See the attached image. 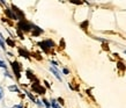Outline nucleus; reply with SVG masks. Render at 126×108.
Wrapping results in <instances>:
<instances>
[{
  "instance_id": "obj_9",
  "label": "nucleus",
  "mask_w": 126,
  "mask_h": 108,
  "mask_svg": "<svg viewBox=\"0 0 126 108\" xmlns=\"http://www.w3.org/2000/svg\"><path fill=\"white\" fill-rule=\"evenodd\" d=\"M26 73H27V78L28 79H30L32 83H38V79L36 78V76L31 72L30 70H27V71H26Z\"/></svg>"
},
{
  "instance_id": "obj_18",
  "label": "nucleus",
  "mask_w": 126,
  "mask_h": 108,
  "mask_svg": "<svg viewBox=\"0 0 126 108\" xmlns=\"http://www.w3.org/2000/svg\"><path fill=\"white\" fill-rule=\"evenodd\" d=\"M4 99V88L0 86V100H2Z\"/></svg>"
},
{
  "instance_id": "obj_2",
  "label": "nucleus",
  "mask_w": 126,
  "mask_h": 108,
  "mask_svg": "<svg viewBox=\"0 0 126 108\" xmlns=\"http://www.w3.org/2000/svg\"><path fill=\"white\" fill-rule=\"evenodd\" d=\"M32 26L34 24H31L29 21H27V20H20L19 23H17V29L21 31H23V33H29V31H31V29H32Z\"/></svg>"
},
{
  "instance_id": "obj_20",
  "label": "nucleus",
  "mask_w": 126,
  "mask_h": 108,
  "mask_svg": "<svg viewBox=\"0 0 126 108\" xmlns=\"http://www.w3.org/2000/svg\"><path fill=\"white\" fill-rule=\"evenodd\" d=\"M87 24H88V21H84V22H82L81 23V28H82V29H87Z\"/></svg>"
},
{
  "instance_id": "obj_5",
  "label": "nucleus",
  "mask_w": 126,
  "mask_h": 108,
  "mask_svg": "<svg viewBox=\"0 0 126 108\" xmlns=\"http://www.w3.org/2000/svg\"><path fill=\"white\" fill-rule=\"evenodd\" d=\"M12 11L14 12V14L16 15L17 20H24V13H23L20 8H17L15 5H12Z\"/></svg>"
},
{
  "instance_id": "obj_6",
  "label": "nucleus",
  "mask_w": 126,
  "mask_h": 108,
  "mask_svg": "<svg viewBox=\"0 0 126 108\" xmlns=\"http://www.w3.org/2000/svg\"><path fill=\"white\" fill-rule=\"evenodd\" d=\"M43 33H44V30H43L42 28H39L38 26H32V29H31V35L34 36V37H37V36H39V35H42Z\"/></svg>"
},
{
  "instance_id": "obj_21",
  "label": "nucleus",
  "mask_w": 126,
  "mask_h": 108,
  "mask_svg": "<svg viewBox=\"0 0 126 108\" xmlns=\"http://www.w3.org/2000/svg\"><path fill=\"white\" fill-rule=\"evenodd\" d=\"M57 102H58L59 105H64V104H65V102H64V99H63V98H58V99H57Z\"/></svg>"
},
{
  "instance_id": "obj_7",
  "label": "nucleus",
  "mask_w": 126,
  "mask_h": 108,
  "mask_svg": "<svg viewBox=\"0 0 126 108\" xmlns=\"http://www.w3.org/2000/svg\"><path fill=\"white\" fill-rule=\"evenodd\" d=\"M49 70L51 71V72H52V73H53V76H54L56 78H57L58 80H59V81H63V78H61L60 71H59V70H58L57 67H54V66H50Z\"/></svg>"
},
{
  "instance_id": "obj_23",
  "label": "nucleus",
  "mask_w": 126,
  "mask_h": 108,
  "mask_svg": "<svg viewBox=\"0 0 126 108\" xmlns=\"http://www.w3.org/2000/svg\"><path fill=\"white\" fill-rule=\"evenodd\" d=\"M63 73H64V74H68V73H69L68 69H66V67H64V69H63Z\"/></svg>"
},
{
  "instance_id": "obj_12",
  "label": "nucleus",
  "mask_w": 126,
  "mask_h": 108,
  "mask_svg": "<svg viewBox=\"0 0 126 108\" xmlns=\"http://www.w3.org/2000/svg\"><path fill=\"white\" fill-rule=\"evenodd\" d=\"M0 48L1 49H6V43H5V37L2 36V34L0 33Z\"/></svg>"
},
{
  "instance_id": "obj_17",
  "label": "nucleus",
  "mask_w": 126,
  "mask_h": 108,
  "mask_svg": "<svg viewBox=\"0 0 126 108\" xmlns=\"http://www.w3.org/2000/svg\"><path fill=\"white\" fill-rule=\"evenodd\" d=\"M0 67H1V69L7 70V65H6V63H5L4 61H1V59H0Z\"/></svg>"
},
{
  "instance_id": "obj_13",
  "label": "nucleus",
  "mask_w": 126,
  "mask_h": 108,
  "mask_svg": "<svg viewBox=\"0 0 126 108\" xmlns=\"http://www.w3.org/2000/svg\"><path fill=\"white\" fill-rule=\"evenodd\" d=\"M5 43H6V44H8L9 46H12V48H14V46H15V42H14L11 37H8V39L5 40Z\"/></svg>"
},
{
  "instance_id": "obj_8",
  "label": "nucleus",
  "mask_w": 126,
  "mask_h": 108,
  "mask_svg": "<svg viewBox=\"0 0 126 108\" xmlns=\"http://www.w3.org/2000/svg\"><path fill=\"white\" fill-rule=\"evenodd\" d=\"M4 12H5V14H6V16H7L8 19H12V20H17L16 15L14 14V12L12 11L11 8H5Z\"/></svg>"
},
{
  "instance_id": "obj_15",
  "label": "nucleus",
  "mask_w": 126,
  "mask_h": 108,
  "mask_svg": "<svg viewBox=\"0 0 126 108\" xmlns=\"http://www.w3.org/2000/svg\"><path fill=\"white\" fill-rule=\"evenodd\" d=\"M24 93H26V95H27V97L29 98V99H30V100L32 101V102H36V99H35V97L32 95V94H31L30 92H28V91H26Z\"/></svg>"
},
{
  "instance_id": "obj_11",
  "label": "nucleus",
  "mask_w": 126,
  "mask_h": 108,
  "mask_svg": "<svg viewBox=\"0 0 126 108\" xmlns=\"http://www.w3.org/2000/svg\"><path fill=\"white\" fill-rule=\"evenodd\" d=\"M50 105H51V108H61V106L58 104L56 99H51V101H50Z\"/></svg>"
},
{
  "instance_id": "obj_29",
  "label": "nucleus",
  "mask_w": 126,
  "mask_h": 108,
  "mask_svg": "<svg viewBox=\"0 0 126 108\" xmlns=\"http://www.w3.org/2000/svg\"><path fill=\"white\" fill-rule=\"evenodd\" d=\"M124 54H125V55H126V50H124Z\"/></svg>"
},
{
  "instance_id": "obj_19",
  "label": "nucleus",
  "mask_w": 126,
  "mask_h": 108,
  "mask_svg": "<svg viewBox=\"0 0 126 108\" xmlns=\"http://www.w3.org/2000/svg\"><path fill=\"white\" fill-rule=\"evenodd\" d=\"M35 104L37 105L39 108H43V102H42L41 100H36V102H35Z\"/></svg>"
},
{
  "instance_id": "obj_10",
  "label": "nucleus",
  "mask_w": 126,
  "mask_h": 108,
  "mask_svg": "<svg viewBox=\"0 0 126 108\" xmlns=\"http://www.w3.org/2000/svg\"><path fill=\"white\" fill-rule=\"evenodd\" d=\"M19 55L22 56V57H24V58H30V54H29L26 49H22V48L19 49Z\"/></svg>"
},
{
  "instance_id": "obj_4",
  "label": "nucleus",
  "mask_w": 126,
  "mask_h": 108,
  "mask_svg": "<svg viewBox=\"0 0 126 108\" xmlns=\"http://www.w3.org/2000/svg\"><path fill=\"white\" fill-rule=\"evenodd\" d=\"M31 89H32L35 93L41 94V95H44V94H45V92H46L45 87H43V86L39 84V81H38V83H32V84H31Z\"/></svg>"
},
{
  "instance_id": "obj_16",
  "label": "nucleus",
  "mask_w": 126,
  "mask_h": 108,
  "mask_svg": "<svg viewBox=\"0 0 126 108\" xmlns=\"http://www.w3.org/2000/svg\"><path fill=\"white\" fill-rule=\"evenodd\" d=\"M16 34H17V36H19L21 40H23L24 39V36H23V33L21 30H19V29H16Z\"/></svg>"
},
{
  "instance_id": "obj_27",
  "label": "nucleus",
  "mask_w": 126,
  "mask_h": 108,
  "mask_svg": "<svg viewBox=\"0 0 126 108\" xmlns=\"http://www.w3.org/2000/svg\"><path fill=\"white\" fill-rule=\"evenodd\" d=\"M60 48H61V49H64V48H65V46H64V40H61V42H60Z\"/></svg>"
},
{
  "instance_id": "obj_26",
  "label": "nucleus",
  "mask_w": 126,
  "mask_h": 108,
  "mask_svg": "<svg viewBox=\"0 0 126 108\" xmlns=\"http://www.w3.org/2000/svg\"><path fill=\"white\" fill-rule=\"evenodd\" d=\"M44 84H45V87H46V88H50V84L46 80H44Z\"/></svg>"
},
{
  "instance_id": "obj_3",
  "label": "nucleus",
  "mask_w": 126,
  "mask_h": 108,
  "mask_svg": "<svg viewBox=\"0 0 126 108\" xmlns=\"http://www.w3.org/2000/svg\"><path fill=\"white\" fill-rule=\"evenodd\" d=\"M11 66H12V70H13L14 74H15V78L17 80H20V78H21V69H22L21 64L19 62L14 61V62L11 63Z\"/></svg>"
},
{
  "instance_id": "obj_22",
  "label": "nucleus",
  "mask_w": 126,
  "mask_h": 108,
  "mask_svg": "<svg viewBox=\"0 0 126 108\" xmlns=\"http://www.w3.org/2000/svg\"><path fill=\"white\" fill-rule=\"evenodd\" d=\"M5 76H6V77H7V78H13V76H12V74L9 73V72H8L7 70L5 71Z\"/></svg>"
},
{
  "instance_id": "obj_14",
  "label": "nucleus",
  "mask_w": 126,
  "mask_h": 108,
  "mask_svg": "<svg viewBox=\"0 0 126 108\" xmlns=\"http://www.w3.org/2000/svg\"><path fill=\"white\" fill-rule=\"evenodd\" d=\"M8 89L11 91V92H15V93H20V89L19 87L16 85H11V86H8Z\"/></svg>"
},
{
  "instance_id": "obj_28",
  "label": "nucleus",
  "mask_w": 126,
  "mask_h": 108,
  "mask_svg": "<svg viewBox=\"0 0 126 108\" xmlns=\"http://www.w3.org/2000/svg\"><path fill=\"white\" fill-rule=\"evenodd\" d=\"M118 67H120V69H125V67L123 66V64H122V63H118Z\"/></svg>"
},
{
  "instance_id": "obj_1",
  "label": "nucleus",
  "mask_w": 126,
  "mask_h": 108,
  "mask_svg": "<svg viewBox=\"0 0 126 108\" xmlns=\"http://www.w3.org/2000/svg\"><path fill=\"white\" fill-rule=\"evenodd\" d=\"M37 45H38L44 52L49 54L50 50L54 48V42L52 41V40L49 39V40H44V41H42V42H38L37 43Z\"/></svg>"
},
{
  "instance_id": "obj_24",
  "label": "nucleus",
  "mask_w": 126,
  "mask_h": 108,
  "mask_svg": "<svg viewBox=\"0 0 126 108\" xmlns=\"http://www.w3.org/2000/svg\"><path fill=\"white\" fill-rule=\"evenodd\" d=\"M51 64H52L54 67H58V63L56 62V61H51Z\"/></svg>"
},
{
  "instance_id": "obj_25",
  "label": "nucleus",
  "mask_w": 126,
  "mask_h": 108,
  "mask_svg": "<svg viewBox=\"0 0 126 108\" xmlns=\"http://www.w3.org/2000/svg\"><path fill=\"white\" fill-rule=\"evenodd\" d=\"M12 108H24V107H23L22 105H15V106H13Z\"/></svg>"
}]
</instances>
